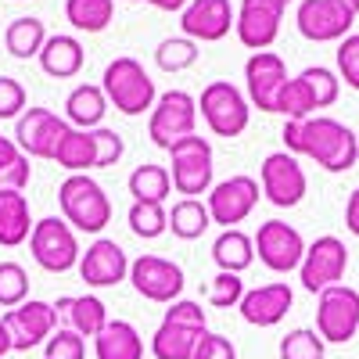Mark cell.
Returning <instances> with one entry per match:
<instances>
[{
  "mask_svg": "<svg viewBox=\"0 0 359 359\" xmlns=\"http://www.w3.org/2000/svg\"><path fill=\"white\" fill-rule=\"evenodd\" d=\"M284 147L287 155H306L327 172H348L359 162V137L331 115H309L302 123H284Z\"/></svg>",
  "mask_w": 359,
  "mask_h": 359,
  "instance_id": "6da1fadb",
  "label": "cell"
},
{
  "mask_svg": "<svg viewBox=\"0 0 359 359\" xmlns=\"http://www.w3.org/2000/svg\"><path fill=\"white\" fill-rule=\"evenodd\" d=\"M57 205H62V219L79 233H101L111 223V201H108L104 187L86 172H76V176L62 180V187H57Z\"/></svg>",
  "mask_w": 359,
  "mask_h": 359,
  "instance_id": "7a4b0ae2",
  "label": "cell"
},
{
  "mask_svg": "<svg viewBox=\"0 0 359 359\" xmlns=\"http://www.w3.org/2000/svg\"><path fill=\"white\" fill-rule=\"evenodd\" d=\"M101 90L115 111H123L130 118L144 115L147 108H155L158 94H155V79L147 76V69L137 57H115L108 62L104 76H101Z\"/></svg>",
  "mask_w": 359,
  "mask_h": 359,
  "instance_id": "3957f363",
  "label": "cell"
},
{
  "mask_svg": "<svg viewBox=\"0 0 359 359\" xmlns=\"http://www.w3.org/2000/svg\"><path fill=\"white\" fill-rule=\"evenodd\" d=\"M208 331V316L198 302L180 298L172 302L158 323V331L151 334V355L155 359H191L198 338Z\"/></svg>",
  "mask_w": 359,
  "mask_h": 359,
  "instance_id": "277c9868",
  "label": "cell"
},
{
  "mask_svg": "<svg viewBox=\"0 0 359 359\" xmlns=\"http://www.w3.org/2000/svg\"><path fill=\"white\" fill-rule=\"evenodd\" d=\"M198 115L205 118V126L212 130L216 137L230 140V137H241L248 130L252 104L230 79H212L201 90V97H198Z\"/></svg>",
  "mask_w": 359,
  "mask_h": 359,
  "instance_id": "5b68a950",
  "label": "cell"
},
{
  "mask_svg": "<svg viewBox=\"0 0 359 359\" xmlns=\"http://www.w3.org/2000/svg\"><path fill=\"white\" fill-rule=\"evenodd\" d=\"M169 158H172V187L180 194H187V198H198V194H208L212 191V144H208L205 137H184L180 144L169 147Z\"/></svg>",
  "mask_w": 359,
  "mask_h": 359,
  "instance_id": "8992f818",
  "label": "cell"
},
{
  "mask_svg": "<svg viewBox=\"0 0 359 359\" xmlns=\"http://www.w3.org/2000/svg\"><path fill=\"white\" fill-rule=\"evenodd\" d=\"M194 133H198V101L187 90H165L151 108V118H147V137L169 151L172 144Z\"/></svg>",
  "mask_w": 359,
  "mask_h": 359,
  "instance_id": "52a82bcc",
  "label": "cell"
},
{
  "mask_svg": "<svg viewBox=\"0 0 359 359\" xmlns=\"http://www.w3.org/2000/svg\"><path fill=\"white\" fill-rule=\"evenodd\" d=\"M29 252H33V262L40 269H47V273H69L72 266H79V255H83L79 245H76V230L57 216L33 223Z\"/></svg>",
  "mask_w": 359,
  "mask_h": 359,
  "instance_id": "ba28073f",
  "label": "cell"
},
{
  "mask_svg": "<svg viewBox=\"0 0 359 359\" xmlns=\"http://www.w3.org/2000/svg\"><path fill=\"white\" fill-rule=\"evenodd\" d=\"M316 334L331 345H345L359 334V291L334 284L316 294Z\"/></svg>",
  "mask_w": 359,
  "mask_h": 359,
  "instance_id": "9c48e42d",
  "label": "cell"
},
{
  "mask_svg": "<svg viewBox=\"0 0 359 359\" xmlns=\"http://www.w3.org/2000/svg\"><path fill=\"white\" fill-rule=\"evenodd\" d=\"M348 269V248L341 237L334 233H323L316 237L313 245H306V255H302V266H298V280H302V287L309 294H320L327 287L341 284Z\"/></svg>",
  "mask_w": 359,
  "mask_h": 359,
  "instance_id": "30bf717a",
  "label": "cell"
},
{
  "mask_svg": "<svg viewBox=\"0 0 359 359\" xmlns=\"http://www.w3.org/2000/svg\"><path fill=\"white\" fill-rule=\"evenodd\" d=\"M130 284L140 298L147 302H158V306H172L180 302L184 294V269H180L172 259L162 255H140L130 262Z\"/></svg>",
  "mask_w": 359,
  "mask_h": 359,
  "instance_id": "8fae6325",
  "label": "cell"
},
{
  "mask_svg": "<svg viewBox=\"0 0 359 359\" xmlns=\"http://www.w3.org/2000/svg\"><path fill=\"white\" fill-rule=\"evenodd\" d=\"M306 187H309L306 169L298 165L294 155L273 151V155L262 158V165H259V191L266 194L269 205H277V208H294L298 201L306 198Z\"/></svg>",
  "mask_w": 359,
  "mask_h": 359,
  "instance_id": "7c38bea8",
  "label": "cell"
},
{
  "mask_svg": "<svg viewBox=\"0 0 359 359\" xmlns=\"http://www.w3.org/2000/svg\"><path fill=\"white\" fill-rule=\"evenodd\" d=\"M252 241H255L259 262L266 269H273V273H291V269L302 266L306 241H302V233H298L291 223H284V219H266Z\"/></svg>",
  "mask_w": 359,
  "mask_h": 359,
  "instance_id": "4fadbf2b",
  "label": "cell"
},
{
  "mask_svg": "<svg viewBox=\"0 0 359 359\" xmlns=\"http://www.w3.org/2000/svg\"><path fill=\"white\" fill-rule=\"evenodd\" d=\"M72 126L50 108H25L15 123V144L25 158H54L57 144Z\"/></svg>",
  "mask_w": 359,
  "mask_h": 359,
  "instance_id": "5bb4252c",
  "label": "cell"
},
{
  "mask_svg": "<svg viewBox=\"0 0 359 359\" xmlns=\"http://www.w3.org/2000/svg\"><path fill=\"white\" fill-rule=\"evenodd\" d=\"M205 205H208L212 223H219L223 230H233L237 223H245L252 216V208L259 205V180L241 172V176L223 180V184H212Z\"/></svg>",
  "mask_w": 359,
  "mask_h": 359,
  "instance_id": "9a60e30c",
  "label": "cell"
},
{
  "mask_svg": "<svg viewBox=\"0 0 359 359\" xmlns=\"http://www.w3.org/2000/svg\"><path fill=\"white\" fill-rule=\"evenodd\" d=\"M294 25L313 43H334V40L341 43L352 33L355 15L345 11L338 0H302L294 11Z\"/></svg>",
  "mask_w": 359,
  "mask_h": 359,
  "instance_id": "2e32d148",
  "label": "cell"
},
{
  "mask_svg": "<svg viewBox=\"0 0 359 359\" xmlns=\"http://www.w3.org/2000/svg\"><path fill=\"white\" fill-rule=\"evenodd\" d=\"M4 327L11 334V352H29L36 345H47V338L57 331V313H54L50 302L29 298L18 309L4 313Z\"/></svg>",
  "mask_w": 359,
  "mask_h": 359,
  "instance_id": "e0dca14e",
  "label": "cell"
},
{
  "mask_svg": "<svg viewBox=\"0 0 359 359\" xmlns=\"http://www.w3.org/2000/svg\"><path fill=\"white\" fill-rule=\"evenodd\" d=\"M287 83V65L273 50H255L245 62V97L259 111H277V94Z\"/></svg>",
  "mask_w": 359,
  "mask_h": 359,
  "instance_id": "ac0fdd59",
  "label": "cell"
},
{
  "mask_svg": "<svg viewBox=\"0 0 359 359\" xmlns=\"http://www.w3.org/2000/svg\"><path fill=\"white\" fill-rule=\"evenodd\" d=\"M284 4L277 0H241L237 8V18H233V33L252 54L255 50H266L269 43L277 40L280 33V22H284Z\"/></svg>",
  "mask_w": 359,
  "mask_h": 359,
  "instance_id": "d6986e66",
  "label": "cell"
},
{
  "mask_svg": "<svg viewBox=\"0 0 359 359\" xmlns=\"http://www.w3.org/2000/svg\"><path fill=\"white\" fill-rule=\"evenodd\" d=\"M233 18H237V11L230 0H191L180 11V29L194 43H216L233 29Z\"/></svg>",
  "mask_w": 359,
  "mask_h": 359,
  "instance_id": "ffe728a7",
  "label": "cell"
},
{
  "mask_svg": "<svg viewBox=\"0 0 359 359\" xmlns=\"http://www.w3.org/2000/svg\"><path fill=\"white\" fill-rule=\"evenodd\" d=\"M79 277L86 287H115L130 280V259L123 252V245L97 237L83 255H79Z\"/></svg>",
  "mask_w": 359,
  "mask_h": 359,
  "instance_id": "44dd1931",
  "label": "cell"
},
{
  "mask_svg": "<svg viewBox=\"0 0 359 359\" xmlns=\"http://www.w3.org/2000/svg\"><path fill=\"white\" fill-rule=\"evenodd\" d=\"M291 302H294V294L284 280H273V284H262V287H252L245 291L241 298V316L245 323L252 327H277L287 313H291Z\"/></svg>",
  "mask_w": 359,
  "mask_h": 359,
  "instance_id": "7402d4cb",
  "label": "cell"
},
{
  "mask_svg": "<svg viewBox=\"0 0 359 359\" xmlns=\"http://www.w3.org/2000/svg\"><path fill=\"white\" fill-rule=\"evenodd\" d=\"M54 313L79 338H97L108 327V306L97 294H65L54 302Z\"/></svg>",
  "mask_w": 359,
  "mask_h": 359,
  "instance_id": "603a6c76",
  "label": "cell"
},
{
  "mask_svg": "<svg viewBox=\"0 0 359 359\" xmlns=\"http://www.w3.org/2000/svg\"><path fill=\"white\" fill-rule=\"evenodd\" d=\"M104 111H108V97H104V90H101V86L83 83V86H76V90H72L69 101H65V123H69L72 130L90 133V130H97V126L104 123Z\"/></svg>",
  "mask_w": 359,
  "mask_h": 359,
  "instance_id": "cb8c5ba5",
  "label": "cell"
},
{
  "mask_svg": "<svg viewBox=\"0 0 359 359\" xmlns=\"http://www.w3.org/2000/svg\"><path fill=\"white\" fill-rule=\"evenodd\" d=\"M86 62V54H83V43L76 36H65V33H57V36H47L43 50H40V69L54 79H72L79 76Z\"/></svg>",
  "mask_w": 359,
  "mask_h": 359,
  "instance_id": "d4e9b609",
  "label": "cell"
},
{
  "mask_svg": "<svg viewBox=\"0 0 359 359\" xmlns=\"http://www.w3.org/2000/svg\"><path fill=\"white\" fill-rule=\"evenodd\" d=\"M97 359H144V338L130 320H108V327L94 338Z\"/></svg>",
  "mask_w": 359,
  "mask_h": 359,
  "instance_id": "484cf974",
  "label": "cell"
},
{
  "mask_svg": "<svg viewBox=\"0 0 359 359\" xmlns=\"http://www.w3.org/2000/svg\"><path fill=\"white\" fill-rule=\"evenodd\" d=\"M33 233V216L22 191H0V245L18 248Z\"/></svg>",
  "mask_w": 359,
  "mask_h": 359,
  "instance_id": "4316f807",
  "label": "cell"
},
{
  "mask_svg": "<svg viewBox=\"0 0 359 359\" xmlns=\"http://www.w3.org/2000/svg\"><path fill=\"white\" fill-rule=\"evenodd\" d=\"M212 259L219 266V273H237L241 277L245 269L255 262V241L245 230H223L216 241H212Z\"/></svg>",
  "mask_w": 359,
  "mask_h": 359,
  "instance_id": "83f0119b",
  "label": "cell"
},
{
  "mask_svg": "<svg viewBox=\"0 0 359 359\" xmlns=\"http://www.w3.org/2000/svg\"><path fill=\"white\" fill-rule=\"evenodd\" d=\"M4 43L11 50V57H18V62H29V57H40L43 43H47V25L33 15H25V18H15L8 25V33H4Z\"/></svg>",
  "mask_w": 359,
  "mask_h": 359,
  "instance_id": "f1b7e54d",
  "label": "cell"
},
{
  "mask_svg": "<svg viewBox=\"0 0 359 359\" xmlns=\"http://www.w3.org/2000/svg\"><path fill=\"white\" fill-rule=\"evenodd\" d=\"M212 226V216H208V205L201 198H180L169 212V230L180 237V241H198V237Z\"/></svg>",
  "mask_w": 359,
  "mask_h": 359,
  "instance_id": "f546056e",
  "label": "cell"
},
{
  "mask_svg": "<svg viewBox=\"0 0 359 359\" xmlns=\"http://www.w3.org/2000/svg\"><path fill=\"white\" fill-rule=\"evenodd\" d=\"M130 194L133 201H151V205H165L169 191H172V180H169V169L165 165H137L130 172Z\"/></svg>",
  "mask_w": 359,
  "mask_h": 359,
  "instance_id": "4dcf8cb0",
  "label": "cell"
},
{
  "mask_svg": "<svg viewBox=\"0 0 359 359\" xmlns=\"http://www.w3.org/2000/svg\"><path fill=\"white\" fill-rule=\"evenodd\" d=\"M115 15V0H65V18L79 33H104Z\"/></svg>",
  "mask_w": 359,
  "mask_h": 359,
  "instance_id": "1f68e13d",
  "label": "cell"
},
{
  "mask_svg": "<svg viewBox=\"0 0 359 359\" xmlns=\"http://www.w3.org/2000/svg\"><path fill=\"white\" fill-rule=\"evenodd\" d=\"M54 162L62 165V169H69L72 176L94 169V137L83 133V130H69V133L62 137V144H57Z\"/></svg>",
  "mask_w": 359,
  "mask_h": 359,
  "instance_id": "d6a6232c",
  "label": "cell"
},
{
  "mask_svg": "<svg viewBox=\"0 0 359 359\" xmlns=\"http://www.w3.org/2000/svg\"><path fill=\"white\" fill-rule=\"evenodd\" d=\"M126 223L130 230L140 237V241H155L169 230V212L165 205H151V201H133L130 212H126Z\"/></svg>",
  "mask_w": 359,
  "mask_h": 359,
  "instance_id": "836d02e7",
  "label": "cell"
},
{
  "mask_svg": "<svg viewBox=\"0 0 359 359\" xmlns=\"http://www.w3.org/2000/svg\"><path fill=\"white\" fill-rule=\"evenodd\" d=\"M327 341L313 331V327H294L280 338V359H323Z\"/></svg>",
  "mask_w": 359,
  "mask_h": 359,
  "instance_id": "e575fe53",
  "label": "cell"
},
{
  "mask_svg": "<svg viewBox=\"0 0 359 359\" xmlns=\"http://www.w3.org/2000/svg\"><path fill=\"white\" fill-rule=\"evenodd\" d=\"M155 62H158L162 72H184L198 62V43L187 40V36H169V40L158 43Z\"/></svg>",
  "mask_w": 359,
  "mask_h": 359,
  "instance_id": "d590c367",
  "label": "cell"
},
{
  "mask_svg": "<svg viewBox=\"0 0 359 359\" xmlns=\"http://www.w3.org/2000/svg\"><path fill=\"white\" fill-rule=\"evenodd\" d=\"M277 111L280 115H287V118H294V123H302V118H309V115H316V101H313V94L306 90V83L302 79H287L284 83V90L277 94Z\"/></svg>",
  "mask_w": 359,
  "mask_h": 359,
  "instance_id": "8d00e7d4",
  "label": "cell"
},
{
  "mask_svg": "<svg viewBox=\"0 0 359 359\" xmlns=\"http://www.w3.org/2000/svg\"><path fill=\"white\" fill-rule=\"evenodd\" d=\"M29 302V273L18 262H0V309H18Z\"/></svg>",
  "mask_w": 359,
  "mask_h": 359,
  "instance_id": "74e56055",
  "label": "cell"
},
{
  "mask_svg": "<svg viewBox=\"0 0 359 359\" xmlns=\"http://www.w3.org/2000/svg\"><path fill=\"white\" fill-rule=\"evenodd\" d=\"M306 83V90L313 94V101H316V111L320 108H331L334 101H338V94H341V79L331 72V69H323V65H313V69H306L302 76H298Z\"/></svg>",
  "mask_w": 359,
  "mask_h": 359,
  "instance_id": "f35d334b",
  "label": "cell"
},
{
  "mask_svg": "<svg viewBox=\"0 0 359 359\" xmlns=\"http://www.w3.org/2000/svg\"><path fill=\"white\" fill-rule=\"evenodd\" d=\"M205 298L212 309H233V306H241V298H245V280L237 273H216L208 280Z\"/></svg>",
  "mask_w": 359,
  "mask_h": 359,
  "instance_id": "ab89813d",
  "label": "cell"
},
{
  "mask_svg": "<svg viewBox=\"0 0 359 359\" xmlns=\"http://www.w3.org/2000/svg\"><path fill=\"white\" fill-rule=\"evenodd\" d=\"M90 137H94V169H108V165H115L118 158H123L126 144L115 130L97 126V130H90Z\"/></svg>",
  "mask_w": 359,
  "mask_h": 359,
  "instance_id": "60d3db41",
  "label": "cell"
},
{
  "mask_svg": "<svg viewBox=\"0 0 359 359\" xmlns=\"http://www.w3.org/2000/svg\"><path fill=\"white\" fill-rule=\"evenodd\" d=\"M43 352H47V359H86V341L76 331H69V327H57L47 338Z\"/></svg>",
  "mask_w": 359,
  "mask_h": 359,
  "instance_id": "b9f144b4",
  "label": "cell"
},
{
  "mask_svg": "<svg viewBox=\"0 0 359 359\" xmlns=\"http://www.w3.org/2000/svg\"><path fill=\"white\" fill-rule=\"evenodd\" d=\"M338 72H341L345 86L359 90V33H348L338 43Z\"/></svg>",
  "mask_w": 359,
  "mask_h": 359,
  "instance_id": "7bdbcfd3",
  "label": "cell"
},
{
  "mask_svg": "<svg viewBox=\"0 0 359 359\" xmlns=\"http://www.w3.org/2000/svg\"><path fill=\"white\" fill-rule=\"evenodd\" d=\"M191 359H237V348L226 334H216V331H205L194 345V355Z\"/></svg>",
  "mask_w": 359,
  "mask_h": 359,
  "instance_id": "ee69618b",
  "label": "cell"
},
{
  "mask_svg": "<svg viewBox=\"0 0 359 359\" xmlns=\"http://www.w3.org/2000/svg\"><path fill=\"white\" fill-rule=\"evenodd\" d=\"M25 111V86L11 76H0V118H18Z\"/></svg>",
  "mask_w": 359,
  "mask_h": 359,
  "instance_id": "f6af8a7d",
  "label": "cell"
},
{
  "mask_svg": "<svg viewBox=\"0 0 359 359\" xmlns=\"http://www.w3.org/2000/svg\"><path fill=\"white\" fill-rule=\"evenodd\" d=\"M29 176H33V165H29V158L22 155V158H18L15 165L0 169V191H25Z\"/></svg>",
  "mask_w": 359,
  "mask_h": 359,
  "instance_id": "bcb514c9",
  "label": "cell"
},
{
  "mask_svg": "<svg viewBox=\"0 0 359 359\" xmlns=\"http://www.w3.org/2000/svg\"><path fill=\"white\" fill-rule=\"evenodd\" d=\"M345 226H348V233L352 237H359V187L348 194V201H345Z\"/></svg>",
  "mask_w": 359,
  "mask_h": 359,
  "instance_id": "7dc6e473",
  "label": "cell"
},
{
  "mask_svg": "<svg viewBox=\"0 0 359 359\" xmlns=\"http://www.w3.org/2000/svg\"><path fill=\"white\" fill-rule=\"evenodd\" d=\"M22 158V151H18V144H15V137H0V169H8V165H15Z\"/></svg>",
  "mask_w": 359,
  "mask_h": 359,
  "instance_id": "c3c4849f",
  "label": "cell"
},
{
  "mask_svg": "<svg viewBox=\"0 0 359 359\" xmlns=\"http://www.w3.org/2000/svg\"><path fill=\"white\" fill-rule=\"evenodd\" d=\"M151 8H158V11H184L191 0H147Z\"/></svg>",
  "mask_w": 359,
  "mask_h": 359,
  "instance_id": "681fc988",
  "label": "cell"
},
{
  "mask_svg": "<svg viewBox=\"0 0 359 359\" xmlns=\"http://www.w3.org/2000/svg\"><path fill=\"white\" fill-rule=\"evenodd\" d=\"M11 352V334H8V327H4V320H0V359H4Z\"/></svg>",
  "mask_w": 359,
  "mask_h": 359,
  "instance_id": "f907efd6",
  "label": "cell"
},
{
  "mask_svg": "<svg viewBox=\"0 0 359 359\" xmlns=\"http://www.w3.org/2000/svg\"><path fill=\"white\" fill-rule=\"evenodd\" d=\"M338 4H341L345 11H352V15H359V0H338Z\"/></svg>",
  "mask_w": 359,
  "mask_h": 359,
  "instance_id": "816d5d0a",
  "label": "cell"
},
{
  "mask_svg": "<svg viewBox=\"0 0 359 359\" xmlns=\"http://www.w3.org/2000/svg\"><path fill=\"white\" fill-rule=\"evenodd\" d=\"M277 4H284V8H287V4H291V0H277Z\"/></svg>",
  "mask_w": 359,
  "mask_h": 359,
  "instance_id": "f5cc1de1",
  "label": "cell"
}]
</instances>
